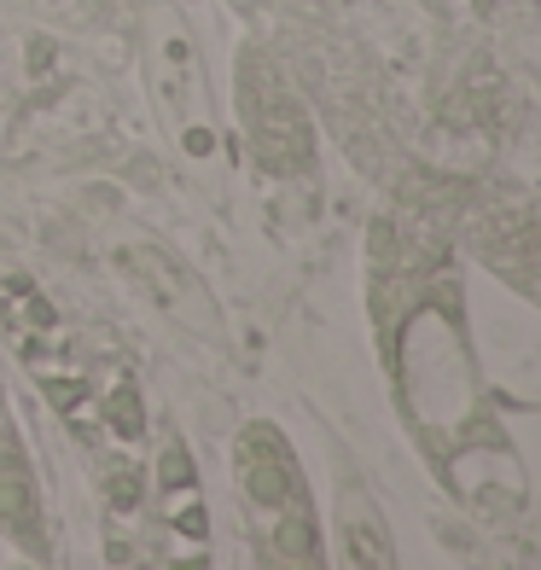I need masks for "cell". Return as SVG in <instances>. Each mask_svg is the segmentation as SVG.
Here are the masks:
<instances>
[{
  "instance_id": "6da1fadb",
  "label": "cell",
  "mask_w": 541,
  "mask_h": 570,
  "mask_svg": "<svg viewBox=\"0 0 541 570\" xmlns=\"http://www.w3.org/2000/svg\"><path fill=\"white\" fill-rule=\"evenodd\" d=\"M239 99H250V122H256V146L274 169H292V164H308V122L303 111L292 106L286 88H274V76H256L245 82L239 76Z\"/></svg>"
},
{
  "instance_id": "7a4b0ae2",
  "label": "cell",
  "mask_w": 541,
  "mask_h": 570,
  "mask_svg": "<svg viewBox=\"0 0 541 570\" xmlns=\"http://www.w3.org/2000/svg\"><path fill=\"white\" fill-rule=\"evenodd\" d=\"M344 559H350V570H396L391 530L373 518L367 495H361L355 483H350V518H344Z\"/></svg>"
},
{
  "instance_id": "3957f363",
  "label": "cell",
  "mask_w": 541,
  "mask_h": 570,
  "mask_svg": "<svg viewBox=\"0 0 541 570\" xmlns=\"http://www.w3.org/2000/svg\"><path fill=\"white\" fill-rule=\"evenodd\" d=\"M111 495H117V507H135V495H140V483H135V478H117V483H111Z\"/></svg>"
},
{
  "instance_id": "277c9868",
  "label": "cell",
  "mask_w": 541,
  "mask_h": 570,
  "mask_svg": "<svg viewBox=\"0 0 541 570\" xmlns=\"http://www.w3.org/2000/svg\"><path fill=\"white\" fill-rule=\"evenodd\" d=\"M164 478H169V483H187V478H193V465L180 460V454H169V460H164Z\"/></svg>"
},
{
  "instance_id": "5b68a950",
  "label": "cell",
  "mask_w": 541,
  "mask_h": 570,
  "mask_svg": "<svg viewBox=\"0 0 541 570\" xmlns=\"http://www.w3.org/2000/svg\"><path fill=\"white\" fill-rule=\"evenodd\" d=\"M180 530H193V535H204V507H198V512H180Z\"/></svg>"
},
{
  "instance_id": "8992f818",
  "label": "cell",
  "mask_w": 541,
  "mask_h": 570,
  "mask_svg": "<svg viewBox=\"0 0 541 570\" xmlns=\"http://www.w3.org/2000/svg\"><path fill=\"white\" fill-rule=\"evenodd\" d=\"M7 454H18V443H12V436H7V431H0V460H7Z\"/></svg>"
}]
</instances>
